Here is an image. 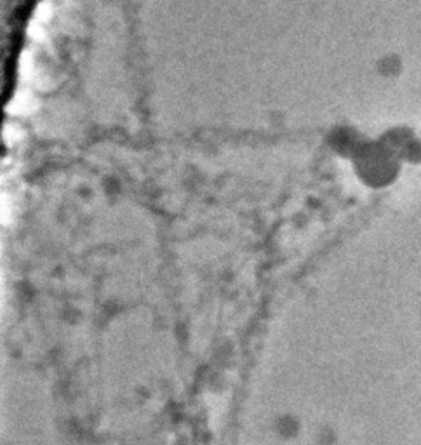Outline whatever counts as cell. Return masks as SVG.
Returning <instances> with one entry per match:
<instances>
[{
	"instance_id": "obj_3",
	"label": "cell",
	"mask_w": 421,
	"mask_h": 445,
	"mask_svg": "<svg viewBox=\"0 0 421 445\" xmlns=\"http://www.w3.org/2000/svg\"><path fill=\"white\" fill-rule=\"evenodd\" d=\"M20 138H21V129L14 127V125H7V127L4 129V139H6L9 144H13L14 141H18Z\"/></svg>"
},
{
	"instance_id": "obj_1",
	"label": "cell",
	"mask_w": 421,
	"mask_h": 445,
	"mask_svg": "<svg viewBox=\"0 0 421 445\" xmlns=\"http://www.w3.org/2000/svg\"><path fill=\"white\" fill-rule=\"evenodd\" d=\"M51 14H53V7L49 2H40L37 6L35 14H33L30 27H28V35L33 40H42L44 33H46V27L51 20Z\"/></svg>"
},
{
	"instance_id": "obj_2",
	"label": "cell",
	"mask_w": 421,
	"mask_h": 445,
	"mask_svg": "<svg viewBox=\"0 0 421 445\" xmlns=\"http://www.w3.org/2000/svg\"><path fill=\"white\" fill-rule=\"evenodd\" d=\"M37 110V99L33 98L32 92L28 91H18L13 96V99L7 105V113L11 115H21V117H27V115L33 113Z\"/></svg>"
}]
</instances>
